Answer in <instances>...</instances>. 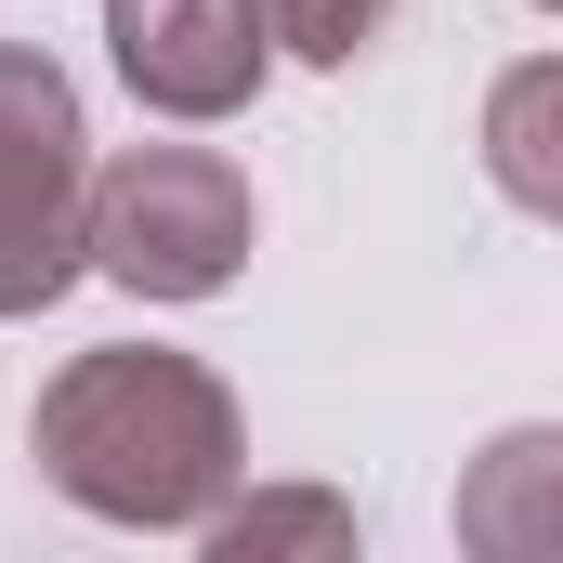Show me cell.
<instances>
[{"label": "cell", "instance_id": "obj_3", "mask_svg": "<svg viewBox=\"0 0 563 563\" xmlns=\"http://www.w3.org/2000/svg\"><path fill=\"white\" fill-rule=\"evenodd\" d=\"M79 184L92 132L40 40H0V314H53L79 288Z\"/></svg>", "mask_w": 563, "mask_h": 563}, {"label": "cell", "instance_id": "obj_6", "mask_svg": "<svg viewBox=\"0 0 563 563\" xmlns=\"http://www.w3.org/2000/svg\"><path fill=\"white\" fill-rule=\"evenodd\" d=\"M380 26H394V0H263V40L301 66H354Z\"/></svg>", "mask_w": 563, "mask_h": 563}, {"label": "cell", "instance_id": "obj_5", "mask_svg": "<svg viewBox=\"0 0 563 563\" xmlns=\"http://www.w3.org/2000/svg\"><path fill=\"white\" fill-rule=\"evenodd\" d=\"M210 563H276V551H354V511L341 498H314V485H288V498H223L210 525Z\"/></svg>", "mask_w": 563, "mask_h": 563}, {"label": "cell", "instance_id": "obj_7", "mask_svg": "<svg viewBox=\"0 0 563 563\" xmlns=\"http://www.w3.org/2000/svg\"><path fill=\"white\" fill-rule=\"evenodd\" d=\"M538 119H551V66H525V79L498 92V184H511L525 210H551V157H538Z\"/></svg>", "mask_w": 563, "mask_h": 563}, {"label": "cell", "instance_id": "obj_4", "mask_svg": "<svg viewBox=\"0 0 563 563\" xmlns=\"http://www.w3.org/2000/svg\"><path fill=\"white\" fill-rule=\"evenodd\" d=\"M106 53L157 119H236L276 66L263 0H106Z\"/></svg>", "mask_w": 563, "mask_h": 563}, {"label": "cell", "instance_id": "obj_2", "mask_svg": "<svg viewBox=\"0 0 563 563\" xmlns=\"http://www.w3.org/2000/svg\"><path fill=\"white\" fill-rule=\"evenodd\" d=\"M263 236L250 210V170L210 157V144H132L79 184V276H119L132 301H210L236 288Z\"/></svg>", "mask_w": 563, "mask_h": 563}, {"label": "cell", "instance_id": "obj_1", "mask_svg": "<svg viewBox=\"0 0 563 563\" xmlns=\"http://www.w3.org/2000/svg\"><path fill=\"white\" fill-rule=\"evenodd\" d=\"M40 472L92 511V525H210L250 472L236 394L170 354V341H106L40 394Z\"/></svg>", "mask_w": 563, "mask_h": 563}]
</instances>
